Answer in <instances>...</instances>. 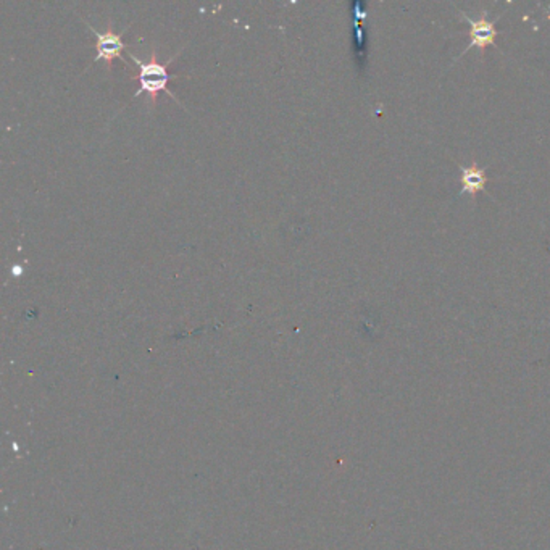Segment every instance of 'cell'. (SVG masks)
Wrapping results in <instances>:
<instances>
[{"mask_svg": "<svg viewBox=\"0 0 550 550\" xmlns=\"http://www.w3.org/2000/svg\"><path fill=\"white\" fill-rule=\"evenodd\" d=\"M131 59L134 60L136 66L139 68V73L138 75H134L133 78V80L139 81V89L136 91L134 97H138L140 92H145L150 97L152 103L157 102L160 92H166L168 96L175 97L171 94V91H168V82L173 80V78H176V75H171L166 65L159 64L155 49L152 52L149 61L139 60L138 57L134 55H131Z\"/></svg>", "mask_w": 550, "mask_h": 550, "instance_id": "obj_1", "label": "cell"}, {"mask_svg": "<svg viewBox=\"0 0 550 550\" xmlns=\"http://www.w3.org/2000/svg\"><path fill=\"white\" fill-rule=\"evenodd\" d=\"M87 28L91 29L94 34H96V39H97L96 41L97 55H96V59L92 60V64H97V61L103 60L110 70L112 61L115 59H122V50L128 47V44H124L122 41V36H123L124 31H126V28H124L123 31H120V33H115V31L112 29V24L108 26V29L106 31V33H99V31L94 29L89 23H87Z\"/></svg>", "mask_w": 550, "mask_h": 550, "instance_id": "obj_2", "label": "cell"}, {"mask_svg": "<svg viewBox=\"0 0 550 550\" xmlns=\"http://www.w3.org/2000/svg\"><path fill=\"white\" fill-rule=\"evenodd\" d=\"M463 17L466 22L470 23V47H479V49H484L487 45H492L495 43V22H489L486 17V13L479 20H471L468 15L463 13ZM466 49V50H468Z\"/></svg>", "mask_w": 550, "mask_h": 550, "instance_id": "obj_3", "label": "cell"}, {"mask_svg": "<svg viewBox=\"0 0 550 550\" xmlns=\"http://www.w3.org/2000/svg\"><path fill=\"white\" fill-rule=\"evenodd\" d=\"M486 181V171L481 170L476 164L462 168V192H470L475 196L484 189Z\"/></svg>", "mask_w": 550, "mask_h": 550, "instance_id": "obj_4", "label": "cell"}]
</instances>
